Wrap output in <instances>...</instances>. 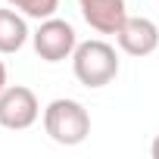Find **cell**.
Returning <instances> with one entry per match:
<instances>
[{
    "label": "cell",
    "instance_id": "cell-7",
    "mask_svg": "<svg viewBox=\"0 0 159 159\" xmlns=\"http://www.w3.org/2000/svg\"><path fill=\"white\" fill-rule=\"evenodd\" d=\"M28 25H25V16L13 10H0V53H19L28 41Z\"/></svg>",
    "mask_w": 159,
    "mask_h": 159
},
{
    "label": "cell",
    "instance_id": "cell-6",
    "mask_svg": "<svg viewBox=\"0 0 159 159\" xmlns=\"http://www.w3.org/2000/svg\"><path fill=\"white\" fill-rule=\"evenodd\" d=\"M78 7H81L84 22L100 34H116L128 19L125 0H78Z\"/></svg>",
    "mask_w": 159,
    "mask_h": 159
},
{
    "label": "cell",
    "instance_id": "cell-10",
    "mask_svg": "<svg viewBox=\"0 0 159 159\" xmlns=\"http://www.w3.org/2000/svg\"><path fill=\"white\" fill-rule=\"evenodd\" d=\"M150 153H153V159H159V134H156V140H153V147H150Z\"/></svg>",
    "mask_w": 159,
    "mask_h": 159
},
{
    "label": "cell",
    "instance_id": "cell-4",
    "mask_svg": "<svg viewBox=\"0 0 159 159\" xmlns=\"http://www.w3.org/2000/svg\"><path fill=\"white\" fill-rule=\"evenodd\" d=\"M41 103L31 88L25 84H7L0 91V125L10 131H25L38 122Z\"/></svg>",
    "mask_w": 159,
    "mask_h": 159
},
{
    "label": "cell",
    "instance_id": "cell-5",
    "mask_svg": "<svg viewBox=\"0 0 159 159\" xmlns=\"http://www.w3.org/2000/svg\"><path fill=\"white\" fill-rule=\"evenodd\" d=\"M116 41L128 56H150L159 47V25L147 16H128L116 31Z\"/></svg>",
    "mask_w": 159,
    "mask_h": 159
},
{
    "label": "cell",
    "instance_id": "cell-1",
    "mask_svg": "<svg viewBox=\"0 0 159 159\" xmlns=\"http://www.w3.org/2000/svg\"><path fill=\"white\" fill-rule=\"evenodd\" d=\"M72 69L75 78L81 81L84 88H106L116 81L119 75V53L112 44L94 38V41H81L72 53Z\"/></svg>",
    "mask_w": 159,
    "mask_h": 159
},
{
    "label": "cell",
    "instance_id": "cell-2",
    "mask_svg": "<svg viewBox=\"0 0 159 159\" xmlns=\"http://www.w3.org/2000/svg\"><path fill=\"white\" fill-rule=\"evenodd\" d=\"M44 131L59 147H78L91 134V116L78 100L59 97V100L47 103V109H44Z\"/></svg>",
    "mask_w": 159,
    "mask_h": 159
},
{
    "label": "cell",
    "instance_id": "cell-3",
    "mask_svg": "<svg viewBox=\"0 0 159 159\" xmlns=\"http://www.w3.org/2000/svg\"><path fill=\"white\" fill-rule=\"evenodd\" d=\"M31 44H34V53L44 62H62V59H69L75 53L78 34H75V28L66 19L50 16V19H41L38 31L31 34Z\"/></svg>",
    "mask_w": 159,
    "mask_h": 159
},
{
    "label": "cell",
    "instance_id": "cell-9",
    "mask_svg": "<svg viewBox=\"0 0 159 159\" xmlns=\"http://www.w3.org/2000/svg\"><path fill=\"white\" fill-rule=\"evenodd\" d=\"M3 88H7V66L0 62V91H3Z\"/></svg>",
    "mask_w": 159,
    "mask_h": 159
},
{
    "label": "cell",
    "instance_id": "cell-8",
    "mask_svg": "<svg viewBox=\"0 0 159 159\" xmlns=\"http://www.w3.org/2000/svg\"><path fill=\"white\" fill-rule=\"evenodd\" d=\"M10 7H16L19 13L31 16V19H50L59 10V0H7Z\"/></svg>",
    "mask_w": 159,
    "mask_h": 159
}]
</instances>
